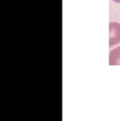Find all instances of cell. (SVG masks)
<instances>
[{"mask_svg":"<svg viewBox=\"0 0 120 121\" xmlns=\"http://www.w3.org/2000/svg\"><path fill=\"white\" fill-rule=\"evenodd\" d=\"M109 64L110 65H120V46L110 52Z\"/></svg>","mask_w":120,"mask_h":121,"instance_id":"obj_2","label":"cell"},{"mask_svg":"<svg viewBox=\"0 0 120 121\" xmlns=\"http://www.w3.org/2000/svg\"><path fill=\"white\" fill-rule=\"evenodd\" d=\"M112 1H114V2H115V3L120 4V0H112Z\"/></svg>","mask_w":120,"mask_h":121,"instance_id":"obj_3","label":"cell"},{"mask_svg":"<svg viewBox=\"0 0 120 121\" xmlns=\"http://www.w3.org/2000/svg\"><path fill=\"white\" fill-rule=\"evenodd\" d=\"M120 43V24L110 22V47L115 46Z\"/></svg>","mask_w":120,"mask_h":121,"instance_id":"obj_1","label":"cell"}]
</instances>
